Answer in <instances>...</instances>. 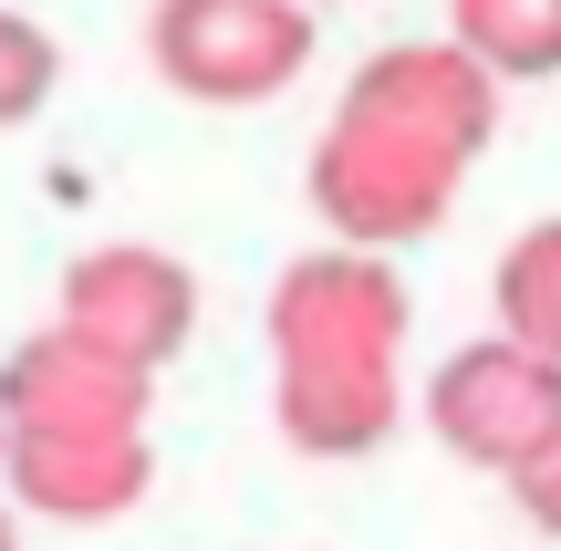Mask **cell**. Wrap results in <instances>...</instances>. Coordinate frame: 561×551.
I'll return each instance as SVG.
<instances>
[{"label": "cell", "mask_w": 561, "mask_h": 551, "mask_svg": "<svg viewBox=\"0 0 561 551\" xmlns=\"http://www.w3.org/2000/svg\"><path fill=\"white\" fill-rule=\"evenodd\" d=\"M489 136H500V83L447 32L385 42L375 62H354L333 125L312 146V208L333 229V250L385 261V250L426 240L458 198V177L489 157Z\"/></svg>", "instance_id": "cell-1"}, {"label": "cell", "mask_w": 561, "mask_h": 551, "mask_svg": "<svg viewBox=\"0 0 561 551\" xmlns=\"http://www.w3.org/2000/svg\"><path fill=\"white\" fill-rule=\"evenodd\" d=\"M261 333H271V416L301 458H364L396 437L416 302L385 261H364V250L280 261Z\"/></svg>", "instance_id": "cell-2"}, {"label": "cell", "mask_w": 561, "mask_h": 551, "mask_svg": "<svg viewBox=\"0 0 561 551\" xmlns=\"http://www.w3.org/2000/svg\"><path fill=\"white\" fill-rule=\"evenodd\" d=\"M312 42L322 21L301 0H157L146 11V62L167 73V94L219 104V115L291 94Z\"/></svg>", "instance_id": "cell-3"}, {"label": "cell", "mask_w": 561, "mask_h": 551, "mask_svg": "<svg viewBox=\"0 0 561 551\" xmlns=\"http://www.w3.org/2000/svg\"><path fill=\"white\" fill-rule=\"evenodd\" d=\"M53 333H73L83 354H104V365H125V375H167V354L198 333V282H187V261L157 250V240H104V250H83V261L62 271Z\"/></svg>", "instance_id": "cell-4"}, {"label": "cell", "mask_w": 561, "mask_h": 551, "mask_svg": "<svg viewBox=\"0 0 561 551\" xmlns=\"http://www.w3.org/2000/svg\"><path fill=\"white\" fill-rule=\"evenodd\" d=\"M426 427H437L447 458H468V469H489V479H520L561 437V365L500 344V333H489V344H458L426 375Z\"/></svg>", "instance_id": "cell-5"}, {"label": "cell", "mask_w": 561, "mask_h": 551, "mask_svg": "<svg viewBox=\"0 0 561 551\" xmlns=\"http://www.w3.org/2000/svg\"><path fill=\"white\" fill-rule=\"evenodd\" d=\"M115 427H157V375L104 365L53 323L0 354V437H115Z\"/></svg>", "instance_id": "cell-6"}, {"label": "cell", "mask_w": 561, "mask_h": 551, "mask_svg": "<svg viewBox=\"0 0 561 551\" xmlns=\"http://www.w3.org/2000/svg\"><path fill=\"white\" fill-rule=\"evenodd\" d=\"M0 479H11L21 510L94 531V520H125L157 490V437L146 427H115V437H0Z\"/></svg>", "instance_id": "cell-7"}, {"label": "cell", "mask_w": 561, "mask_h": 551, "mask_svg": "<svg viewBox=\"0 0 561 551\" xmlns=\"http://www.w3.org/2000/svg\"><path fill=\"white\" fill-rule=\"evenodd\" d=\"M447 42H458L489 83L561 73V0H458V11H447Z\"/></svg>", "instance_id": "cell-8"}, {"label": "cell", "mask_w": 561, "mask_h": 551, "mask_svg": "<svg viewBox=\"0 0 561 551\" xmlns=\"http://www.w3.org/2000/svg\"><path fill=\"white\" fill-rule=\"evenodd\" d=\"M500 344L561 365V219L520 229V240L500 250Z\"/></svg>", "instance_id": "cell-9"}, {"label": "cell", "mask_w": 561, "mask_h": 551, "mask_svg": "<svg viewBox=\"0 0 561 551\" xmlns=\"http://www.w3.org/2000/svg\"><path fill=\"white\" fill-rule=\"evenodd\" d=\"M62 83V42L32 11H0V125H32Z\"/></svg>", "instance_id": "cell-10"}, {"label": "cell", "mask_w": 561, "mask_h": 551, "mask_svg": "<svg viewBox=\"0 0 561 551\" xmlns=\"http://www.w3.org/2000/svg\"><path fill=\"white\" fill-rule=\"evenodd\" d=\"M510 500H520V520H530V531H551V541H561V437L530 458L520 479H510Z\"/></svg>", "instance_id": "cell-11"}, {"label": "cell", "mask_w": 561, "mask_h": 551, "mask_svg": "<svg viewBox=\"0 0 561 551\" xmlns=\"http://www.w3.org/2000/svg\"><path fill=\"white\" fill-rule=\"evenodd\" d=\"M0 551H21V520H11V510H0Z\"/></svg>", "instance_id": "cell-12"}]
</instances>
